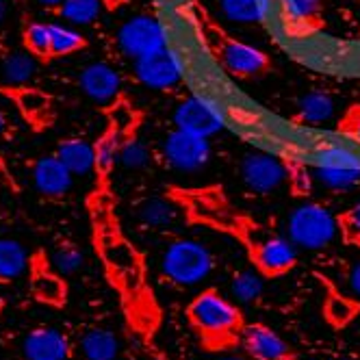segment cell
I'll use <instances>...</instances> for the list:
<instances>
[{
  "label": "cell",
  "mask_w": 360,
  "mask_h": 360,
  "mask_svg": "<svg viewBox=\"0 0 360 360\" xmlns=\"http://www.w3.org/2000/svg\"><path fill=\"white\" fill-rule=\"evenodd\" d=\"M230 291L237 304H252L263 293V276L252 269H239L230 280Z\"/></svg>",
  "instance_id": "cell-27"
},
{
  "label": "cell",
  "mask_w": 360,
  "mask_h": 360,
  "mask_svg": "<svg viewBox=\"0 0 360 360\" xmlns=\"http://www.w3.org/2000/svg\"><path fill=\"white\" fill-rule=\"evenodd\" d=\"M79 347L85 360H115L120 354V341L115 332L105 326H89L83 330Z\"/></svg>",
  "instance_id": "cell-20"
},
{
  "label": "cell",
  "mask_w": 360,
  "mask_h": 360,
  "mask_svg": "<svg viewBox=\"0 0 360 360\" xmlns=\"http://www.w3.org/2000/svg\"><path fill=\"white\" fill-rule=\"evenodd\" d=\"M29 267V254L24 245L15 239H0V282L18 280Z\"/></svg>",
  "instance_id": "cell-25"
},
{
  "label": "cell",
  "mask_w": 360,
  "mask_h": 360,
  "mask_svg": "<svg viewBox=\"0 0 360 360\" xmlns=\"http://www.w3.org/2000/svg\"><path fill=\"white\" fill-rule=\"evenodd\" d=\"M241 178L250 191L254 193H269L282 185L287 178L285 161L274 157L269 152L254 150L245 154L241 161Z\"/></svg>",
  "instance_id": "cell-13"
},
{
  "label": "cell",
  "mask_w": 360,
  "mask_h": 360,
  "mask_svg": "<svg viewBox=\"0 0 360 360\" xmlns=\"http://www.w3.org/2000/svg\"><path fill=\"white\" fill-rule=\"evenodd\" d=\"M332 360H347V358H332Z\"/></svg>",
  "instance_id": "cell-47"
},
{
  "label": "cell",
  "mask_w": 360,
  "mask_h": 360,
  "mask_svg": "<svg viewBox=\"0 0 360 360\" xmlns=\"http://www.w3.org/2000/svg\"><path fill=\"white\" fill-rule=\"evenodd\" d=\"M285 167H287V178H289V187L293 189L295 195H308L313 189V176L311 169L306 167L297 157H285Z\"/></svg>",
  "instance_id": "cell-34"
},
{
  "label": "cell",
  "mask_w": 360,
  "mask_h": 360,
  "mask_svg": "<svg viewBox=\"0 0 360 360\" xmlns=\"http://www.w3.org/2000/svg\"><path fill=\"white\" fill-rule=\"evenodd\" d=\"M50 259H53L55 267L63 274V276H72L79 269H83L85 265V254L79 248V243H74L70 239H59L50 252Z\"/></svg>",
  "instance_id": "cell-30"
},
{
  "label": "cell",
  "mask_w": 360,
  "mask_h": 360,
  "mask_svg": "<svg viewBox=\"0 0 360 360\" xmlns=\"http://www.w3.org/2000/svg\"><path fill=\"white\" fill-rule=\"evenodd\" d=\"M221 113L211 105L204 96H189L185 98L174 111V128L187 131L200 137H213L224 128Z\"/></svg>",
  "instance_id": "cell-12"
},
{
  "label": "cell",
  "mask_w": 360,
  "mask_h": 360,
  "mask_svg": "<svg viewBox=\"0 0 360 360\" xmlns=\"http://www.w3.org/2000/svg\"><path fill=\"white\" fill-rule=\"evenodd\" d=\"M37 63L31 53H15L5 59L3 74H5V83L7 85H24L29 83L35 76Z\"/></svg>",
  "instance_id": "cell-31"
},
{
  "label": "cell",
  "mask_w": 360,
  "mask_h": 360,
  "mask_svg": "<svg viewBox=\"0 0 360 360\" xmlns=\"http://www.w3.org/2000/svg\"><path fill=\"white\" fill-rule=\"evenodd\" d=\"M315 178L328 189L343 191L360 183V167H341V165H317Z\"/></svg>",
  "instance_id": "cell-28"
},
{
  "label": "cell",
  "mask_w": 360,
  "mask_h": 360,
  "mask_svg": "<svg viewBox=\"0 0 360 360\" xmlns=\"http://www.w3.org/2000/svg\"><path fill=\"white\" fill-rule=\"evenodd\" d=\"M79 85L85 96H89L96 102H102V105H109L122 94V79L117 70L102 61L83 68L79 76Z\"/></svg>",
  "instance_id": "cell-18"
},
{
  "label": "cell",
  "mask_w": 360,
  "mask_h": 360,
  "mask_svg": "<svg viewBox=\"0 0 360 360\" xmlns=\"http://www.w3.org/2000/svg\"><path fill=\"white\" fill-rule=\"evenodd\" d=\"M141 354L137 360H169V356L157 345V343H139Z\"/></svg>",
  "instance_id": "cell-38"
},
{
  "label": "cell",
  "mask_w": 360,
  "mask_h": 360,
  "mask_svg": "<svg viewBox=\"0 0 360 360\" xmlns=\"http://www.w3.org/2000/svg\"><path fill=\"white\" fill-rule=\"evenodd\" d=\"M347 285H349L352 293L360 297V261L349 267V271H347Z\"/></svg>",
  "instance_id": "cell-39"
},
{
  "label": "cell",
  "mask_w": 360,
  "mask_h": 360,
  "mask_svg": "<svg viewBox=\"0 0 360 360\" xmlns=\"http://www.w3.org/2000/svg\"><path fill=\"white\" fill-rule=\"evenodd\" d=\"M100 5L102 0H63V5L57 9V13L70 24L85 27V24H91L98 18Z\"/></svg>",
  "instance_id": "cell-32"
},
{
  "label": "cell",
  "mask_w": 360,
  "mask_h": 360,
  "mask_svg": "<svg viewBox=\"0 0 360 360\" xmlns=\"http://www.w3.org/2000/svg\"><path fill=\"white\" fill-rule=\"evenodd\" d=\"M219 9L230 22L256 24L269 18L274 11V0H219Z\"/></svg>",
  "instance_id": "cell-24"
},
{
  "label": "cell",
  "mask_w": 360,
  "mask_h": 360,
  "mask_svg": "<svg viewBox=\"0 0 360 360\" xmlns=\"http://www.w3.org/2000/svg\"><path fill=\"white\" fill-rule=\"evenodd\" d=\"M354 3H358V5H360V0H354Z\"/></svg>",
  "instance_id": "cell-48"
},
{
  "label": "cell",
  "mask_w": 360,
  "mask_h": 360,
  "mask_svg": "<svg viewBox=\"0 0 360 360\" xmlns=\"http://www.w3.org/2000/svg\"><path fill=\"white\" fill-rule=\"evenodd\" d=\"M215 267L211 250L195 239H174L161 256L163 278L174 287L189 289L207 280Z\"/></svg>",
  "instance_id": "cell-5"
},
{
  "label": "cell",
  "mask_w": 360,
  "mask_h": 360,
  "mask_svg": "<svg viewBox=\"0 0 360 360\" xmlns=\"http://www.w3.org/2000/svg\"><path fill=\"white\" fill-rule=\"evenodd\" d=\"M337 224H339V235L343 243L360 250V202L349 207L347 211H343L341 215H337Z\"/></svg>",
  "instance_id": "cell-35"
},
{
  "label": "cell",
  "mask_w": 360,
  "mask_h": 360,
  "mask_svg": "<svg viewBox=\"0 0 360 360\" xmlns=\"http://www.w3.org/2000/svg\"><path fill=\"white\" fill-rule=\"evenodd\" d=\"M5 308H7V302H5V297H3V295H0V317H3Z\"/></svg>",
  "instance_id": "cell-46"
},
{
  "label": "cell",
  "mask_w": 360,
  "mask_h": 360,
  "mask_svg": "<svg viewBox=\"0 0 360 360\" xmlns=\"http://www.w3.org/2000/svg\"><path fill=\"white\" fill-rule=\"evenodd\" d=\"M72 178L74 174L68 169V165L57 154L39 157L33 163V185L44 198H50V200L63 198L72 187Z\"/></svg>",
  "instance_id": "cell-17"
},
{
  "label": "cell",
  "mask_w": 360,
  "mask_h": 360,
  "mask_svg": "<svg viewBox=\"0 0 360 360\" xmlns=\"http://www.w3.org/2000/svg\"><path fill=\"white\" fill-rule=\"evenodd\" d=\"M287 33L304 37L323 27V11L319 0H274Z\"/></svg>",
  "instance_id": "cell-16"
},
{
  "label": "cell",
  "mask_w": 360,
  "mask_h": 360,
  "mask_svg": "<svg viewBox=\"0 0 360 360\" xmlns=\"http://www.w3.org/2000/svg\"><path fill=\"white\" fill-rule=\"evenodd\" d=\"M321 287L326 291V297H323V319L328 326H332L334 330H343L347 328L358 315H360V302L354 300V297H347L341 293V289L334 285V282L326 276H317Z\"/></svg>",
  "instance_id": "cell-19"
},
{
  "label": "cell",
  "mask_w": 360,
  "mask_h": 360,
  "mask_svg": "<svg viewBox=\"0 0 360 360\" xmlns=\"http://www.w3.org/2000/svg\"><path fill=\"white\" fill-rule=\"evenodd\" d=\"M332 115H334V100L328 94L315 91V94H306L304 98H300L293 122L297 126L315 128V126L326 124Z\"/></svg>",
  "instance_id": "cell-22"
},
{
  "label": "cell",
  "mask_w": 360,
  "mask_h": 360,
  "mask_svg": "<svg viewBox=\"0 0 360 360\" xmlns=\"http://www.w3.org/2000/svg\"><path fill=\"white\" fill-rule=\"evenodd\" d=\"M0 96H5L11 105L18 109L22 120L29 124L31 131L41 133L50 128L57 120V109L53 96L46 94L39 87H33L29 83L24 85H0Z\"/></svg>",
  "instance_id": "cell-9"
},
{
  "label": "cell",
  "mask_w": 360,
  "mask_h": 360,
  "mask_svg": "<svg viewBox=\"0 0 360 360\" xmlns=\"http://www.w3.org/2000/svg\"><path fill=\"white\" fill-rule=\"evenodd\" d=\"M22 354L27 360H72L74 343L55 326H37L24 337Z\"/></svg>",
  "instance_id": "cell-14"
},
{
  "label": "cell",
  "mask_w": 360,
  "mask_h": 360,
  "mask_svg": "<svg viewBox=\"0 0 360 360\" xmlns=\"http://www.w3.org/2000/svg\"><path fill=\"white\" fill-rule=\"evenodd\" d=\"M135 215L146 230H165L174 224L178 207L169 198H146L135 207Z\"/></svg>",
  "instance_id": "cell-23"
},
{
  "label": "cell",
  "mask_w": 360,
  "mask_h": 360,
  "mask_svg": "<svg viewBox=\"0 0 360 360\" xmlns=\"http://www.w3.org/2000/svg\"><path fill=\"white\" fill-rule=\"evenodd\" d=\"M0 185H7V187L15 189V180H13V176H11V172H9V167H7L3 157H0Z\"/></svg>",
  "instance_id": "cell-40"
},
{
  "label": "cell",
  "mask_w": 360,
  "mask_h": 360,
  "mask_svg": "<svg viewBox=\"0 0 360 360\" xmlns=\"http://www.w3.org/2000/svg\"><path fill=\"white\" fill-rule=\"evenodd\" d=\"M163 148V159L180 172H195L207 165L211 159V146L207 137H200L187 131L174 128L169 131L161 143Z\"/></svg>",
  "instance_id": "cell-10"
},
{
  "label": "cell",
  "mask_w": 360,
  "mask_h": 360,
  "mask_svg": "<svg viewBox=\"0 0 360 360\" xmlns=\"http://www.w3.org/2000/svg\"><path fill=\"white\" fill-rule=\"evenodd\" d=\"M124 3H126V0H102V5H105L107 9H111V11H113V9H117V7H120V5H124Z\"/></svg>",
  "instance_id": "cell-42"
},
{
  "label": "cell",
  "mask_w": 360,
  "mask_h": 360,
  "mask_svg": "<svg viewBox=\"0 0 360 360\" xmlns=\"http://www.w3.org/2000/svg\"><path fill=\"white\" fill-rule=\"evenodd\" d=\"M215 360H250L248 356H239V354H233V352H230V354H221V356H217Z\"/></svg>",
  "instance_id": "cell-41"
},
{
  "label": "cell",
  "mask_w": 360,
  "mask_h": 360,
  "mask_svg": "<svg viewBox=\"0 0 360 360\" xmlns=\"http://www.w3.org/2000/svg\"><path fill=\"white\" fill-rule=\"evenodd\" d=\"M117 163L128 169H139L148 163V150L139 141V135L122 143L120 154H117Z\"/></svg>",
  "instance_id": "cell-36"
},
{
  "label": "cell",
  "mask_w": 360,
  "mask_h": 360,
  "mask_svg": "<svg viewBox=\"0 0 360 360\" xmlns=\"http://www.w3.org/2000/svg\"><path fill=\"white\" fill-rule=\"evenodd\" d=\"M339 233V224L326 207L315 202H306L297 207L289 221H287V235L293 245L304 250H323L328 248Z\"/></svg>",
  "instance_id": "cell-6"
},
{
  "label": "cell",
  "mask_w": 360,
  "mask_h": 360,
  "mask_svg": "<svg viewBox=\"0 0 360 360\" xmlns=\"http://www.w3.org/2000/svg\"><path fill=\"white\" fill-rule=\"evenodd\" d=\"M169 3H176V0H169Z\"/></svg>",
  "instance_id": "cell-49"
},
{
  "label": "cell",
  "mask_w": 360,
  "mask_h": 360,
  "mask_svg": "<svg viewBox=\"0 0 360 360\" xmlns=\"http://www.w3.org/2000/svg\"><path fill=\"white\" fill-rule=\"evenodd\" d=\"M317 165H341V167H360V157L341 143H319L315 148Z\"/></svg>",
  "instance_id": "cell-33"
},
{
  "label": "cell",
  "mask_w": 360,
  "mask_h": 360,
  "mask_svg": "<svg viewBox=\"0 0 360 360\" xmlns=\"http://www.w3.org/2000/svg\"><path fill=\"white\" fill-rule=\"evenodd\" d=\"M22 44L35 59L50 61V46H53V35H50V24L44 22H29L22 31Z\"/></svg>",
  "instance_id": "cell-29"
},
{
  "label": "cell",
  "mask_w": 360,
  "mask_h": 360,
  "mask_svg": "<svg viewBox=\"0 0 360 360\" xmlns=\"http://www.w3.org/2000/svg\"><path fill=\"white\" fill-rule=\"evenodd\" d=\"M167 198L189 224L213 228L235 239L245 250L250 265L263 278H280L297 265V250L291 239L280 237L256 217L235 207L219 185L169 187Z\"/></svg>",
  "instance_id": "cell-2"
},
{
  "label": "cell",
  "mask_w": 360,
  "mask_h": 360,
  "mask_svg": "<svg viewBox=\"0 0 360 360\" xmlns=\"http://www.w3.org/2000/svg\"><path fill=\"white\" fill-rule=\"evenodd\" d=\"M50 35H53V46H50V59H61L70 57L74 53H81L83 48H87L85 35L79 31H74L63 24H50Z\"/></svg>",
  "instance_id": "cell-26"
},
{
  "label": "cell",
  "mask_w": 360,
  "mask_h": 360,
  "mask_svg": "<svg viewBox=\"0 0 360 360\" xmlns=\"http://www.w3.org/2000/svg\"><path fill=\"white\" fill-rule=\"evenodd\" d=\"M117 48L128 59H143L167 48L163 24L152 15H135L126 20L117 31Z\"/></svg>",
  "instance_id": "cell-8"
},
{
  "label": "cell",
  "mask_w": 360,
  "mask_h": 360,
  "mask_svg": "<svg viewBox=\"0 0 360 360\" xmlns=\"http://www.w3.org/2000/svg\"><path fill=\"white\" fill-rule=\"evenodd\" d=\"M29 293L31 297L48 308H61L68 306L70 300V282L68 276H63L53 259H50V252H46L44 248H37L29 254Z\"/></svg>",
  "instance_id": "cell-7"
},
{
  "label": "cell",
  "mask_w": 360,
  "mask_h": 360,
  "mask_svg": "<svg viewBox=\"0 0 360 360\" xmlns=\"http://www.w3.org/2000/svg\"><path fill=\"white\" fill-rule=\"evenodd\" d=\"M85 207L91 245L109 287L117 295L126 330L139 343H154L163 326V308L150 282L143 252L128 239L122 226L111 176H96Z\"/></svg>",
  "instance_id": "cell-1"
},
{
  "label": "cell",
  "mask_w": 360,
  "mask_h": 360,
  "mask_svg": "<svg viewBox=\"0 0 360 360\" xmlns=\"http://www.w3.org/2000/svg\"><path fill=\"white\" fill-rule=\"evenodd\" d=\"M241 349L250 360H300L297 349L271 326L261 321L245 326Z\"/></svg>",
  "instance_id": "cell-11"
},
{
  "label": "cell",
  "mask_w": 360,
  "mask_h": 360,
  "mask_svg": "<svg viewBox=\"0 0 360 360\" xmlns=\"http://www.w3.org/2000/svg\"><path fill=\"white\" fill-rule=\"evenodd\" d=\"M337 133L360 148V105H352L345 109V113L337 122Z\"/></svg>",
  "instance_id": "cell-37"
},
{
  "label": "cell",
  "mask_w": 360,
  "mask_h": 360,
  "mask_svg": "<svg viewBox=\"0 0 360 360\" xmlns=\"http://www.w3.org/2000/svg\"><path fill=\"white\" fill-rule=\"evenodd\" d=\"M135 76L137 81L150 89H169L183 79V65L174 50L167 46L161 53L135 61Z\"/></svg>",
  "instance_id": "cell-15"
},
{
  "label": "cell",
  "mask_w": 360,
  "mask_h": 360,
  "mask_svg": "<svg viewBox=\"0 0 360 360\" xmlns=\"http://www.w3.org/2000/svg\"><path fill=\"white\" fill-rule=\"evenodd\" d=\"M7 115H5V111L3 109H0V137H3L5 135V131H7Z\"/></svg>",
  "instance_id": "cell-44"
},
{
  "label": "cell",
  "mask_w": 360,
  "mask_h": 360,
  "mask_svg": "<svg viewBox=\"0 0 360 360\" xmlns=\"http://www.w3.org/2000/svg\"><path fill=\"white\" fill-rule=\"evenodd\" d=\"M37 3L44 5V7H55V9H59L63 5V0H37Z\"/></svg>",
  "instance_id": "cell-43"
},
{
  "label": "cell",
  "mask_w": 360,
  "mask_h": 360,
  "mask_svg": "<svg viewBox=\"0 0 360 360\" xmlns=\"http://www.w3.org/2000/svg\"><path fill=\"white\" fill-rule=\"evenodd\" d=\"M191 22L204 50L228 76H233V79H252V76H261L269 70L271 59L267 53L230 35L200 3L191 5Z\"/></svg>",
  "instance_id": "cell-4"
},
{
  "label": "cell",
  "mask_w": 360,
  "mask_h": 360,
  "mask_svg": "<svg viewBox=\"0 0 360 360\" xmlns=\"http://www.w3.org/2000/svg\"><path fill=\"white\" fill-rule=\"evenodd\" d=\"M5 18H7V5H5V0H0V27H3Z\"/></svg>",
  "instance_id": "cell-45"
},
{
  "label": "cell",
  "mask_w": 360,
  "mask_h": 360,
  "mask_svg": "<svg viewBox=\"0 0 360 360\" xmlns=\"http://www.w3.org/2000/svg\"><path fill=\"white\" fill-rule=\"evenodd\" d=\"M55 154L68 165V169L74 176H85L96 169L94 143H87L85 139H79V137L63 139V141H59Z\"/></svg>",
  "instance_id": "cell-21"
},
{
  "label": "cell",
  "mask_w": 360,
  "mask_h": 360,
  "mask_svg": "<svg viewBox=\"0 0 360 360\" xmlns=\"http://www.w3.org/2000/svg\"><path fill=\"white\" fill-rule=\"evenodd\" d=\"M189 330L198 345L209 354H230L241 347L245 332V315L241 304L226 297L219 289H202L185 311Z\"/></svg>",
  "instance_id": "cell-3"
}]
</instances>
